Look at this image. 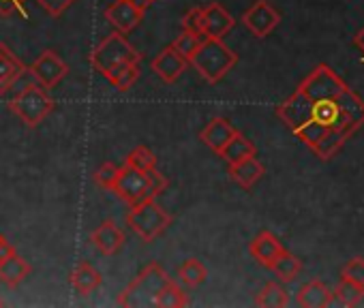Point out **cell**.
<instances>
[{
    "label": "cell",
    "mask_w": 364,
    "mask_h": 308,
    "mask_svg": "<svg viewBox=\"0 0 364 308\" xmlns=\"http://www.w3.org/2000/svg\"><path fill=\"white\" fill-rule=\"evenodd\" d=\"M274 114L321 161L364 126V101L328 65H317Z\"/></svg>",
    "instance_id": "cell-1"
},
{
    "label": "cell",
    "mask_w": 364,
    "mask_h": 308,
    "mask_svg": "<svg viewBox=\"0 0 364 308\" xmlns=\"http://www.w3.org/2000/svg\"><path fill=\"white\" fill-rule=\"evenodd\" d=\"M131 62H141V52H137L118 31L107 35L90 54V65L107 82H112Z\"/></svg>",
    "instance_id": "cell-2"
},
{
    "label": "cell",
    "mask_w": 364,
    "mask_h": 308,
    "mask_svg": "<svg viewBox=\"0 0 364 308\" xmlns=\"http://www.w3.org/2000/svg\"><path fill=\"white\" fill-rule=\"evenodd\" d=\"M238 62V54L230 50L223 39H204L198 52L189 58V65L208 84H219Z\"/></svg>",
    "instance_id": "cell-3"
},
{
    "label": "cell",
    "mask_w": 364,
    "mask_h": 308,
    "mask_svg": "<svg viewBox=\"0 0 364 308\" xmlns=\"http://www.w3.org/2000/svg\"><path fill=\"white\" fill-rule=\"evenodd\" d=\"M169 274L165 268L156 261L148 263L118 295L116 304L124 308H137V306H156V297L161 289L169 282Z\"/></svg>",
    "instance_id": "cell-4"
},
{
    "label": "cell",
    "mask_w": 364,
    "mask_h": 308,
    "mask_svg": "<svg viewBox=\"0 0 364 308\" xmlns=\"http://www.w3.org/2000/svg\"><path fill=\"white\" fill-rule=\"evenodd\" d=\"M54 99L50 97L48 88L41 84H31L26 86L20 94H16L9 101V109L28 126L37 128L52 111H54Z\"/></svg>",
    "instance_id": "cell-5"
},
{
    "label": "cell",
    "mask_w": 364,
    "mask_h": 308,
    "mask_svg": "<svg viewBox=\"0 0 364 308\" xmlns=\"http://www.w3.org/2000/svg\"><path fill=\"white\" fill-rule=\"evenodd\" d=\"M171 214H167L156 199H144L135 206H131L127 214V225L133 229V233L141 242H154L165 229L171 225Z\"/></svg>",
    "instance_id": "cell-6"
},
{
    "label": "cell",
    "mask_w": 364,
    "mask_h": 308,
    "mask_svg": "<svg viewBox=\"0 0 364 308\" xmlns=\"http://www.w3.org/2000/svg\"><path fill=\"white\" fill-rule=\"evenodd\" d=\"M112 191L129 206H135L144 199H156L152 193V170L141 172L124 163L122 167H118V176Z\"/></svg>",
    "instance_id": "cell-7"
},
{
    "label": "cell",
    "mask_w": 364,
    "mask_h": 308,
    "mask_svg": "<svg viewBox=\"0 0 364 308\" xmlns=\"http://www.w3.org/2000/svg\"><path fill=\"white\" fill-rule=\"evenodd\" d=\"M242 24L253 37L266 39L281 24V13L268 3V0H255V3L242 13Z\"/></svg>",
    "instance_id": "cell-8"
},
{
    "label": "cell",
    "mask_w": 364,
    "mask_h": 308,
    "mask_svg": "<svg viewBox=\"0 0 364 308\" xmlns=\"http://www.w3.org/2000/svg\"><path fill=\"white\" fill-rule=\"evenodd\" d=\"M69 73V67L67 62L52 50H46L33 65H31V75L37 79V84H41L43 88L52 90L56 88L65 75Z\"/></svg>",
    "instance_id": "cell-9"
},
{
    "label": "cell",
    "mask_w": 364,
    "mask_h": 308,
    "mask_svg": "<svg viewBox=\"0 0 364 308\" xmlns=\"http://www.w3.org/2000/svg\"><path fill=\"white\" fill-rule=\"evenodd\" d=\"M234 26H236L234 16L230 11H225L219 3H210V5L202 7L200 33L204 39H223Z\"/></svg>",
    "instance_id": "cell-10"
},
{
    "label": "cell",
    "mask_w": 364,
    "mask_h": 308,
    "mask_svg": "<svg viewBox=\"0 0 364 308\" xmlns=\"http://www.w3.org/2000/svg\"><path fill=\"white\" fill-rule=\"evenodd\" d=\"M144 13L146 9L137 7L131 0H116L112 3L105 11H103V18L122 35H129L131 31H135L141 20H144Z\"/></svg>",
    "instance_id": "cell-11"
},
{
    "label": "cell",
    "mask_w": 364,
    "mask_h": 308,
    "mask_svg": "<svg viewBox=\"0 0 364 308\" xmlns=\"http://www.w3.org/2000/svg\"><path fill=\"white\" fill-rule=\"evenodd\" d=\"M33 272V265L16 251L14 244H9L0 253V282L7 287H18L24 282Z\"/></svg>",
    "instance_id": "cell-12"
},
{
    "label": "cell",
    "mask_w": 364,
    "mask_h": 308,
    "mask_svg": "<svg viewBox=\"0 0 364 308\" xmlns=\"http://www.w3.org/2000/svg\"><path fill=\"white\" fill-rule=\"evenodd\" d=\"M187 67H189V60L182 56V54H178L176 50H173V45H167L163 52H159L154 58H152V62H150V69L154 71V75L156 77H161L165 84H173V82H178L180 77H182V73L187 71Z\"/></svg>",
    "instance_id": "cell-13"
},
{
    "label": "cell",
    "mask_w": 364,
    "mask_h": 308,
    "mask_svg": "<svg viewBox=\"0 0 364 308\" xmlns=\"http://www.w3.org/2000/svg\"><path fill=\"white\" fill-rule=\"evenodd\" d=\"M124 242H127L124 231L112 219L103 221L95 231H90V244L105 257L116 255L124 246Z\"/></svg>",
    "instance_id": "cell-14"
},
{
    "label": "cell",
    "mask_w": 364,
    "mask_h": 308,
    "mask_svg": "<svg viewBox=\"0 0 364 308\" xmlns=\"http://www.w3.org/2000/svg\"><path fill=\"white\" fill-rule=\"evenodd\" d=\"M285 251V246L281 244V240L272 233V231H259L251 244H249V253L251 257L262 263L264 268H270L274 263V259Z\"/></svg>",
    "instance_id": "cell-15"
},
{
    "label": "cell",
    "mask_w": 364,
    "mask_h": 308,
    "mask_svg": "<svg viewBox=\"0 0 364 308\" xmlns=\"http://www.w3.org/2000/svg\"><path fill=\"white\" fill-rule=\"evenodd\" d=\"M236 126L228 120V118H213L200 133V139L217 154H221V150L230 143V139L236 135Z\"/></svg>",
    "instance_id": "cell-16"
},
{
    "label": "cell",
    "mask_w": 364,
    "mask_h": 308,
    "mask_svg": "<svg viewBox=\"0 0 364 308\" xmlns=\"http://www.w3.org/2000/svg\"><path fill=\"white\" fill-rule=\"evenodd\" d=\"M26 71V65L9 50V45L0 43V94H5Z\"/></svg>",
    "instance_id": "cell-17"
},
{
    "label": "cell",
    "mask_w": 364,
    "mask_h": 308,
    "mask_svg": "<svg viewBox=\"0 0 364 308\" xmlns=\"http://www.w3.org/2000/svg\"><path fill=\"white\" fill-rule=\"evenodd\" d=\"M334 299L332 289H328L326 282L321 280H309L304 287H300L298 295H296V304L302 308H326L330 306Z\"/></svg>",
    "instance_id": "cell-18"
},
{
    "label": "cell",
    "mask_w": 364,
    "mask_h": 308,
    "mask_svg": "<svg viewBox=\"0 0 364 308\" xmlns=\"http://www.w3.org/2000/svg\"><path fill=\"white\" fill-rule=\"evenodd\" d=\"M69 280H71V287L80 295H90V293H95L103 285V276L99 274V270L90 261H80L75 265V270L71 272Z\"/></svg>",
    "instance_id": "cell-19"
},
{
    "label": "cell",
    "mask_w": 364,
    "mask_h": 308,
    "mask_svg": "<svg viewBox=\"0 0 364 308\" xmlns=\"http://www.w3.org/2000/svg\"><path fill=\"white\" fill-rule=\"evenodd\" d=\"M264 172H266L264 165L255 157H249L240 163L230 165V178L242 189H251L253 185H257L259 178L264 176Z\"/></svg>",
    "instance_id": "cell-20"
},
{
    "label": "cell",
    "mask_w": 364,
    "mask_h": 308,
    "mask_svg": "<svg viewBox=\"0 0 364 308\" xmlns=\"http://www.w3.org/2000/svg\"><path fill=\"white\" fill-rule=\"evenodd\" d=\"M255 145H253V141L251 139H247L240 131L230 139V143L221 150V154L219 157L223 159V161H228V165H234V163H240V161H245V159H249V157H255Z\"/></svg>",
    "instance_id": "cell-21"
},
{
    "label": "cell",
    "mask_w": 364,
    "mask_h": 308,
    "mask_svg": "<svg viewBox=\"0 0 364 308\" xmlns=\"http://www.w3.org/2000/svg\"><path fill=\"white\" fill-rule=\"evenodd\" d=\"M206 276H208L206 265H204L200 259H196V257H191V259H187V261H182L180 268H178V280H180L182 285H185L187 289L200 287V285L206 280Z\"/></svg>",
    "instance_id": "cell-22"
},
{
    "label": "cell",
    "mask_w": 364,
    "mask_h": 308,
    "mask_svg": "<svg viewBox=\"0 0 364 308\" xmlns=\"http://www.w3.org/2000/svg\"><path fill=\"white\" fill-rule=\"evenodd\" d=\"M270 270L277 274L279 280L291 282V280H296V278L300 276V272H302V261H300L296 255H291L289 251H283V253L274 259V263L270 265Z\"/></svg>",
    "instance_id": "cell-23"
},
{
    "label": "cell",
    "mask_w": 364,
    "mask_h": 308,
    "mask_svg": "<svg viewBox=\"0 0 364 308\" xmlns=\"http://www.w3.org/2000/svg\"><path fill=\"white\" fill-rule=\"evenodd\" d=\"M255 304L262 308H285L289 304L287 291L279 282H266L264 289L257 293Z\"/></svg>",
    "instance_id": "cell-24"
},
{
    "label": "cell",
    "mask_w": 364,
    "mask_h": 308,
    "mask_svg": "<svg viewBox=\"0 0 364 308\" xmlns=\"http://www.w3.org/2000/svg\"><path fill=\"white\" fill-rule=\"evenodd\" d=\"M156 306L161 308H180V306H189V295L182 289L178 282H173L169 278V282L161 289L159 297H156Z\"/></svg>",
    "instance_id": "cell-25"
},
{
    "label": "cell",
    "mask_w": 364,
    "mask_h": 308,
    "mask_svg": "<svg viewBox=\"0 0 364 308\" xmlns=\"http://www.w3.org/2000/svg\"><path fill=\"white\" fill-rule=\"evenodd\" d=\"M332 295L343 304V306H358L364 299V285H358L349 278H341V282L334 287Z\"/></svg>",
    "instance_id": "cell-26"
},
{
    "label": "cell",
    "mask_w": 364,
    "mask_h": 308,
    "mask_svg": "<svg viewBox=\"0 0 364 308\" xmlns=\"http://www.w3.org/2000/svg\"><path fill=\"white\" fill-rule=\"evenodd\" d=\"M127 165L135 167V170H141V172H150L156 167V157H154V152L146 145H137L133 148L129 154H127Z\"/></svg>",
    "instance_id": "cell-27"
},
{
    "label": "cell",
    "mask_w": 364,
    "mask_h": 308,
    "mask_svg": "<svg viewBox=\"0 0 364 308\" xmlns=\"http://www.w3.org/2000/svg\"><path fill=\"white\" fill-rule=\"evenodd\" d=\"M202 41H204V37L200 35V33H193V31H182V35L171 43L173 45V50L178 52V54H182L187 60L198 52V48L202 45Z\"/></svg>",
    "instance_id": "cell-28"
},
{
    "label": "cell",
    "mask_w": 364,
    "mask_h": 308,
    "mask_svg": "<svg viewBox=\"0 0 364 308\" xmlns=\"http://www.w3.org/2000/svg\"><path fill=\"white\" fill-rule=\"evenodd\" d=\"M139 79V62H131V65H127L109 84L116 88V90H120V92H127L135 82Z\"/></svg>",
    "instance_id": "cell-29"
},
{
    "label": "cell",
    "mask_w": 364,
    "mask_h": 308,
    "mask_svg": "<svg viewBox=\"0 0 364 308\" xmlns=\"http://www.w3.org/2000/svg\"><path fill=\"white\" fill-rule=\"evenodd\" d=\"M116 176H118V165H114V163H103L97 172H95V182L101 187V189H105V191H112V187H114V182H116Z\"/></svg>",
    "instance_id": "cell-30"
},
{
    "label": "cell",
    "mask_w": 364,
    "mask_h": 308,
    "mask_svg": "<svg viewBox=\"0 0 364 308\" xmlns=\"http://www.w3.org/2000/svg\"><path fill=\"white\" fill-rule=\"evenodd\" d=\"M341 278H349L358 285H364V257L349 259L341 270Z\"/></svg>",
    "instance_id": "cell-31"
},
{
    "label": "cell",
    "mask_w": 364,
    "mask_h": 308,
    "mask_svg": "<svg viewBox=\"0 0 364 308\" xmlns=\"http://www.w3.org/2000/svg\"><path fill=\"white\" fill-rule=\"evenodd\" d=\"M37 3L43 7V11H46L50 18H60L71 5L77 3V0H37Z\"/></svg>",
    "instance_id": "cell-32"
},
{
    "label": "cell",
    "mask_w": 364,
    "mask_h": 308,
    "mask_svg": "<svg viewBox=\"0 0 364 308\" xmlns=\"http://www.w3.org/2000/svg\"><path fill=\"white\" fill-rule=\"evenodd\" d=\"M14 13H22L24 18H28L26 0H0V16H14Z\"/></svg>",
    "instance_id": "cell-33"
},
{
    "label": "cell",
    "mask_w": 364,
    "mask_h": 308,
    "mask_svg": "<svg viewBox=\"0 0 364 308\" xmlns=\"http://www.w3.org/2000/svg\"><path fill=\"white\" fill-rule=\"evenodd\" d=\"M200 18H202V7H193L182 18V31H193L200 33ZM202 35V33H200Z\"/></svg>",
    "instance_id": "cell-34"
},
{
    "label": "cell",
    "mask_w": 364,
    "mask_h": 308,
    "mask_svg": "<svg viewBox=\"0 0 364 308\" xmlns=\"http://www.w3.org/2000/svg\"><path fill=\"white\" fill-rule=\"evenodd\" d=\"M353 45L364 54V26L355 33V37H353Z\"/></svg>",
    "instance_id": "cell-35"
},
{
    "label": "cell",
    "mask_w": 364,
    "mask_h": 308,
    "mask_svg": "<svg viewBox=\"0 0 364 308\" xmlns=\"http://www.w3.org/2000/svg\"><path fill=\"white\" fill-rule=\"evenodd\" d=\"M131 3H135L137 7H141V9H148L152 3H154V0H131Z\"/></svg>",
    "instance_id": "cell-36"
},
{
    "label": "cell",
    "mask_w": 364,
    "mask_h": 308,
    "mask_svg": "<svg viewBox=\"0 0 364 308\" xmlns=\"http://www.w3.org/2000/svg\"><path fill=\"white\" fill-rule=\"evenodd\" d=\"M9 244H11V242H9V240H7V238L3 236V233H0V253H3V251H5V248L9 246Z\"/></svg>",
    "instance_id": "cell-37"
},
{
    "label": "cell",
    "mask_w": 364,
    "mask_h": 308,
    "mask_svg": "<svg viewBox=\"0 0 364 308\" xmlns=\"http://www.w3.org/2000/svg\"><path fill=\"white\" fill-rule=\"evenodd\" d=\"M0 306H5V299L3 297H0Z\"/></svg>",
    "instance_id": "cell-38"
},
{
    "label": "cell",
    "mask_w": 364,
    "mask_h": 308,
    "mask_svg": "<svg viewBox=\"0 0 364 308\" xmlns=\"http://www.w3.org/2000/svg\"><path fill=\"white\" fill-rule=\"evenodd\" d=\"M362 62H364V58H362Z\"/></svg>",
    "instance_id": "cell-39"
}]
</instances>
